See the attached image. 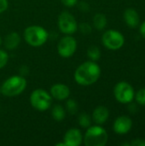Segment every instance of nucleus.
Instances as JSON below:
<instances>
[{
    "label": "nucleus",
    "instance_id": "393cba45",
    "mask_svg": "<svg viewBox=\"0 0 145 146\" xmlns=\"http://www.w3.org/2000/svg\"><path fill=\"white\" fill-rule=\"evenodd\" d=\"M61 2L66 7H73L74 5L77 4L78 0H61Z\"/></svg>",
    "mask_w": 145,
    "mask_h": 146
},
{
    "label": "nucleus",
    "instance_id": "5701e85b",
    "mask_svg": "<svg viewBox=\"0 0 145 146\" xmlns=\"http://www.w3.org/2000/svg\"><path fill=\"white\" fill-rule=\"evenodd\" d=\"M78 27L79 28L80 32L84 34H88L91 32V27L87 23V22H83L81 23L79 26H78Z\"/></svg>",
    "mask_w": 145,
    "mask_h": 146
},
{
    "label": "nucleus",
    "instance_id": "aec40b11",
    "mask_svg": "<svg viewBox=\"0 0 145 146\" xmlns=\"http://www.w3.org/2000/svg\"><path fill=\"white\" fill-rule=\"evenodd\" d=\"M66 110L70 115H75L79 110L78 103L72 98L68 99V101L66 103Z\"/></svg>",
    "mask_w": 145,
    "mask_h": 146
},
{
    "label": "nucleus",
    "instance_id": "dca6fc26",
    "mask_svg": "<svg viewBox=\"0 0 145 146\" xmlns=\"http://www.w3.org/2000/svg\"><path fill=\"white\" fill-rule=\"evenodd\" d=\"M51 115H52V118L56 121H62L66 117V110H65V109L62 105L56 104L52 108Z\"/></svg>",
    "mask_w": 145,
    "mask_h": 146
},
{
    "label": "nucleus",
    "instance_id": "4be33fe9",
    "mask_svg": "<svg viewBox=\"0 0 145 146\" xmlns=\"http://www.w3.org/2000/svg\"><path fill=\"white\" fill-rule=\"evenodd\" d=\"M136 100L139 104L145 105V88L141 89L138 92L136 95Z\"/></svg>",
    "mask_w": 145,
    "mask_h": 146
},
{
    "label": "nucleus",
    "instance_id": "39448f33",
    "mask_svg": "<svg viewBox=\"0 0 145 146\" xmlns=\"http://www.w3.org/2000/svg\"><path fill=\"white\" fill-rule=\"evenodd\" d=\"M30 104L33 109L38 111H45L52 104V97L49 92L44 89H36L30 95Z\"/></svg>",
    "mask_w": 145,
    "mask_h": 146
},
{
    "label": "nucleus",
    "instance_id": "20e7f679",
    "mask_svg": "<svg viewBox=\"0 0 145 146\" xmlns=\"http://www.w3.org/2000/svg\"><path fill=\"white\" fill-rule=\"evenodd\" d=\"M108 133L100 126H90L85 135L84 144L85 146H104L108 142Z\"/></svg>",
    "mask_w": 145,
    "mask_h": 146
},
{
    "label": "nucleus",
    "instance_id": "ddd939ff",
    "mask_svg": "<svg viewBox=\"0 0 145 146\" xmlns=\"http://www.w3.org/2000/svg\"><path fill=\"white\" fill-rule=\"evenodd\" d=\"M109 116V110L104 106L97 107L92 113V120L97 125H102L107 121Z\"/></svg>",
    "mask_w": 145,
    "mask_h": 146
},
{
    "label": "nucleus",
    "instance_id": "a878e982",
    "mask_svg": "<svg viewBox=\"0 0 145 146\" xmlns=\"http://www.w3.org/2000/svg\"><path fill=\"white\" fill-rule=\"evenodd\" d=\"M130 145L132 146H145V141L144 139H138L132 140Z\"/></svg>",
    "mask_w": 145,
    "mask_h": 146
},
{
    "label": "nucleus",
    "instance_id": "f03ea898",
    "mask_svg": "<svg viewBox=\"0 0 145 146\" xmlns=\"http://www.w3.org/2000/svg\"><path fill=\"white\" fill-rule=\"evenodd\" d=\"M26 80L21 75H13L8 78L1 86V93L9 98L21 94L26 88Z\"/></svg>",
    "mask_w": 145,
    "mask_h": 146
},
{
    "label": "nucleus",
    "instance_id": "4468645a",
    "mask_svg": "<svg viewBox=\"0 0 145 146\" xmlns=\"http://www.w3.org/2000/svg\"><path fill=\"white\" fill-rule=\"evenodd\" d=\"M21 40V38L20 34L16 32H12L5 36L3 44L7 50H12L16 49L19 46Z\"/></svg>",
    "mask_w": 145,
    "mask_h": 146
},
{
    "label": "nucleus",
    "instance_id": "cd10ccee",
    "mask_svg": "<svg viewBox=\"0 0 145 146\" xmlns=\"http://www.w3.org/2000/svg\"><path fill=\"white\" fill-rule=\"evenodd\" d=\"M56 146H66V145H65V143L63 142H62V143H57V144H56Z\"/></svg>",
    "mask_w": 145,
    "mask_h": 146
},
{
    "label": "nucleus",
    "instance_id": "c85d7f7f",
    "mask_svg": "<svg viewBox=\"0 0 145 146\" xmlns=\"http://www.w3.org/2000/svg\"><path fill=\"white\" fill-rule=\"evenodd\" d=\"M2 43H3V40H2V38H1V36H0V46H1V44H2Z\"/></svg>",
    "mask_w": 145,
    "mask_h": 146
},
{
    "label": "nucleus",
    "instance_id": "c756f323",
    "mask_svg": "<svg viewBox=\"0 0 145 146\" xmlns=\"http://www.w3.org/2000/svg\"><path fill=\"white\" fill-rule=\"evenodd\" d=\"M0 94H1V86H0Z\"/></svg>",
    "mask_w": 145,
    "mask_h": 146
},
{
    "label": "nucleus",
    "instance_id": "6ab92c4d",
    "mask_svg": "<svg viewBox=\"0 0 145 146\" xmlns=\"http://www.w3.org/2000/svg\"><path fill=\"white\" fill-rule=\"evenodd\" d=\"M78 121H79V126L82 128H88L91 126V118L86 113L80 114L79 118H78Z\"/></svg>",
    "mask_w": 145,
    "mask_h": 146
},
{
    "label": "nucleus",
    "instance_id": "b1692460",
    "mask_svg": "<svg viewBox=\"0 0 145 146\" xmlns=\"http://www.w3.org/2000/svg\"><path fill=\"white\" fill-rule=\"evenodd\" d=\"M9 2L8 0H0V14L5 12L8 9Z\"/></svg>",
    "mask_w": 145,
    "mask_h": 146
},
{
    "label": "nucleus",
    "instance_id": "7ed1b4c3",
    "mask_svg": "<svg viewBox=\"0 0 145 146\" xmlns=\"http://www.w3.org/2000/svg\"><path fill=\"white\" fill-rule=\"evenodd\" d=\"M24 39L32 47H40L46 43L49 38L48 32L41 26L32 25L24 30Z\"/></svg>",
    "mask_w": 145,
    "mask_h": 146
},
{
    "label": "nucleus",
    "instance_id": "1a4fd4ad",
    "mask_svg": "<svg viewBox=\"0 0 145 146\" xmlns=\"http://www.w3.org/2000/svg\"><path fill=\"white\" fill-rule=\"evenodd\" d=\"M114 94L116 100L121 104H127L132 101L134 98L133 88L126 82H119L114 90Z\"/></svg>",
    "mask_w": 145,
    "mask_h": 146
},
{
    "label": "nucleus",
    "instance_id": "6e6552de",
    "mask_svg": "<svg viewBox=\"0 0 145 146\" xmlns=\"http://www.w3.org/2000/svg\"><path fill=\"white\" fill-rule=\"evenodd\" d=\"M77 50V41L71 35L62 38L57 44L58 54L63 58H69L74 55Z\"/></svg>",
    "mask_w": 145,
    "mask_h": 146
},
{
    "label": "nucleus",
    "instance_id": "bb28decb",
    "mask_svg": "<svg viewBox=\"0 0 145 146\" xmlns=\"http://www.w3.org/2000/svg\"><path fill=\"white\" fill-rule=\"evenodd\" d=\"M140 33L143 35V37L145 38V21L144 23H142V25L140 27Z\"/></svg>",
    "mask_w": 145,
    "mask_h": 146
},
{
    "label": "nucleus",
    "instance_id": "0eeeda50",
    "mask_svg": "<svg viewBox=\"0 0 145 146\" xmlns=\"http://www.w3.org/2000/svg\"><path fill=\"white\" fill-rule=\"evenodd\" d=\"M102 41L106 48L115 50L122 47L125 38L120 32L115 30H108L103 33Z\"/></svg>",
    "mask_w": 145,
    "mask_h": 146
},
{
    "label": "nucleus",
    "instance_id": "2eb2a0df",
    "mask_svg": "<svg viewBox=\"0 0 145 146\" xmlns=\"http://www.w3.org/2000/svg\"><path fill=\"white\" fill-rule=\"evenodd\" d=\"M124 19L126 23L130 27H136L139 23V16L134 9H127L124 13Z\"/></svg>",
    "mask_w": 145,
    "mask_h": 146
},
{
    "label": "nucleus",
    "instance_id": "9d476101",
    "mask_svg": "<svg viewBox=\"0 0 145 146\" xmlns=\"http://www.w3.org/2000/svg\"><path fill=\"white\" fill-rule=\"evenodd\" d=\"M66 146H79L83 142V135L79 129L70 128L68 129L63 139Z\"/></svg>",
    "mask_w": 145,
    "mask_h": 146
},
{
    "label": "nucleus",
    "instance_id": "423d86ee",
    "mask_svg": "<svg viewBox=\"0 0 145 146\" xmlns=\"http://www.w3.org/2000/svg\"><path fill=\"white\" fill-rule=\"evenodd\" d=\"M57 22L59 30L66 35H72L78 30V23L76 19L68 11H63L59 15Z\"/></svg>",
    "mask_w": 145,
    "mask_h": 146
},
{
    "label": "nucleus",
    "instance_id": "412c9836",
    "mask_svg": "<svg viewBox=\"0 0 145 146\" xmlns=\"http://www.w3.org/2000/svg\"><path fill=\"white\" fill-rule=\"evenodd\" d=\"M9 61V55L8 53L0 49V69H2L3 68H4L6 66V64L8 63Z\"/></svg>",
    "mask_w": 145,
    "mask_h": 146
},
{
    "label": "nucleus",
    "instance_id": "9b49d317",
    "mask_svg": "<svg viewBox=\"0 0 145 146\" xmlns=\"http://www.w3.org/2000/svg\"><path fill=\"white\" fill-rule=\"evenodd\" d=\"M50 93L52 98H55L58 101H63L69 98L70 96V89L69 87L62 83L54 84L50 90Z\"/></svg>",
    "mask_w": 145,
    "mask_h": 146
},
{
    "label": "nucleus",
    "instance_id": "a211bd4d",
    "mask_svg": "<svg viewBox=\"0 0 145 146\" xmlns=\"http://www.w3.org/2000/svg\"><path fill=\"white\" fill-rule=\"evenodd\" d=\"M87 56L91 59V61H97L101 56V51L100 49L97 46L91 45L87 50Z\"/></svg>",
    "mask_w": 145,
    "mask_h": 146
},
{
    "label": "nucleus",
    "instance_id": "f8f14e48",
    "mask_svg": "<svg viewBox=\"0 0 145 146\" xmlns=\"http://www.w3.org/2000/svg\"><path fill=\"white\" fill-rule=\"evenodd\" d=\"M132 126V120L128 116L122 115L115 120L113 129L117 134H126L131 130Z\"/></svg>",
    "mask_w": 145,
    "mask_h": 146
},
{
    "label": "nucleus",
    "instance_id": "f257e3e1",
    "mask_svg": "<svg viewBox=\"0 0 145 146\" xmlns=\"http://www.w3.org/2000/svg\"><path fill=\"white\" fill-rule=\"evenodd\" d=\"M101 74L100 67L93 61H87L81 63L75 70L73 77L77 84L88 86L96 83Z\"/></svg>",
    "mask_w": 145,
    "mask_h": 146
},
{
    "label": "nucleus",
    "instance_id": "f3484780",
    "mask_svg": "<svg viewBox=\"0 0 145 146\" xmlns=\"http://www.w3.org/2000/svg\"><path fill=\"white\" fill-rule=\"evenodd\" d=\"M93 25L97 30L104 29L107 25V18H106L105 15L101 14V13L95 15V16L93 18Z\"/></svg>",
    "mask_w": 145,
    "mask_h": 146
}]
</instances>
